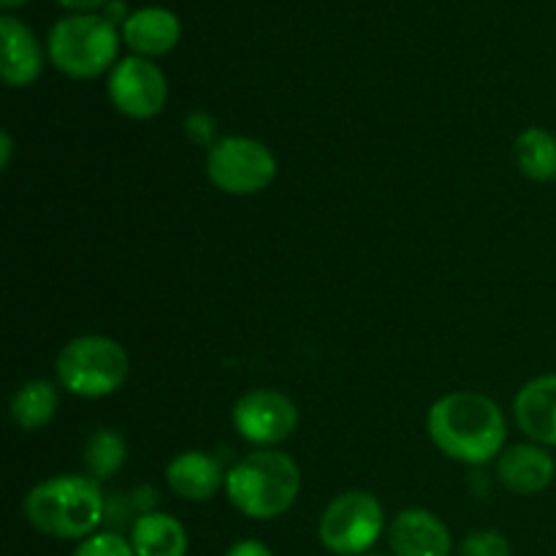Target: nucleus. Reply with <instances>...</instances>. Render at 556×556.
<instances>
[{
	"label": "nucleus",
	"mask_w": 556,
	"mask_h": 556,
	"mask_svg": "<svg viewBox=\"0 0 556 556\" xmlns=\"http://www.w3.org/2000/svg\"><path fill=\"white\" fill-rule=\"evenodd\" d=\"M427 432L448 459L462 465H486L505 451L508 424L492 396L454 391L429 407Z\"/></svg>",
	"instance_id": "1"
},
{
	"label": "nucleus",
	"mask_w": 556,
	"mask_h": 556,
	"mask_svg": "<svg viewBox=\"0 0 556 556\" xmlns=\"http://www.w3.org/2000/svg\"><path fill=\"white\" fill-rule=\"evenodd\" d=\"M106 514L96 478L54 476L33 486L25 497V519L36 532L58 541H85L96 535Z\"/></svg>",
	"instance_id": "2"
},
{
	"label": "nucleus",
	"mask_w": 556,
	"mask_h": 556,
	"mask_svg": "<svg viewBox=\"0 0 556 556\" xmlns=\"http://www.w3.org/2000/svg\"><path fill=\"white\" fill-rule=\"evenodd\" d=\"M302 470L277 448H258L242 456L226 476L228 503L248 519L269 521L286 514L299 497Z\"/></svg>",
	"instance_id": "3"
},
{
	"label": "nucleus",
	"mask_w": 556,
	"mask_h": 556,
	"mask_svg": "<svg viewBox=\"0 0 556 556\" xmlns=\"http://www.w3.org/2000/svg\"><path fill=\"white\" fill-rule=\"evenodd\" d=\"M58 386L81 400H101L125 386L130 356L117 340L103 334H81L65 342L54 362Z\"/></svg>",
	"instance_id": "4"
},
{
	"label": "nucleus",
	"mask_w": 556,
	"mask_h": 556,
	"mask_svg": "<svg viewBox=\"0 0 556 556\" xmlns=\"http://www.w3.org/2000/svg\"><path fill=\"white\" fill-rule=\"evenodd\" d=\"M49 60L71 79H96L106 74L119 49V36L109 16L74 14L49 33Z\"/></svg>",
	"instance_id": "5"
},
{
	"label": "nucleus",
	"mask_w": 556,
	"mask_h": 556,
	"mask_svg": "<svg viewBox=\"0 0 556 556\" xmlns=\"http://www.w3.org/2000/svg\"><path fill=\"white\" fill-rule=\"evenodd\" d=\"M386 514L380 500L364 489L342 492L326 505L318 521V538L326 552L337 556H364L380 541Z\"/></svg>",
	"instance_id": "6"
},
{
	"label": "nucleus",
	"mask_w": 556,
	"mask_h": 556,
	"mask_svg": "<svg viewBox=\"0 0 556 556\" xmlns=\"http://www.w3.org/2000/svg\"><path fill=\"white\" fill-rule=\"evenodd\" d=\"M206 177L228 195H255L277 177V157L264 141L226 136L206 152Z\"/></svg>",
	"instance_id": "7"
},
{
	"label": "nucleus",
	"mask_w": 556,
	"mask_h": 556,
	"mask_svg": "<svg viewBox=\"0 0 556 556\" xmlns=\"http://www.w3.org/2000/svg\"><path fill=\"white\" fill-rule=\"evenodd\" d=\"M231 424L239 438L248 443L258 448H275L296 432L299 407L282 391L253 389L237 400Z\"/></svg>",
	"instance_id": "8"
},
{
	"label": "nucleus",
	"mask_w": 556,
	"mask_h": 556,
	"mask_svg": "<svg viewBox=\"0 0 556 556\" xmlns=\"http://www.w3.org/2000/svg\"><path fill=\"white\" fill-rule=\"evenodd\" d=\"M106 92L114 109L125 117L152 119L166 106L168 81L150 58L130 54L112 68Z\"/></svg>",
	"instance_id": "9"
},
{
	"label": "nucleus",
	"mask_w": 556,
	"mask_h": 556,
	"mask_svg": "<svg viewBox=\"0 0 556 556\" xmlns=\"http://www.w3.org/2000/svg\"><path fill=\"white\" fill-rule=\"evenodd\" d=\"M389 546L394 556H451L454 538L432 510L407 508L391 521Z\"/></svg>",
	"instance_id": "10"
},
{
	"label": "nucleus",
	"mask_w": 556,
	"mask_h": 556,
	"mask_svg": "<svg viewBox=\"0 0 556 556\" xmlns=\"http://www.w3.org/2000/svg\"><path fill=\"white\" fill-rule=\"evenodd\" d=\"M556 476V462L546 445L519 443L510 445L497 459V478L508 492L519 497H532L552 486Z\"/></svg>",
	"instance_id": "11"
},
{
	"label": "nucleus",
	"mask_w": 556,
	"mask_h": 556,
	"mask_svg": "<svg viewBox=\"0 0 556 556\" xmlns=\"http://www.w3.org/2000/svg\"><path fill=\"white\" fill-rule=\"evenodd\" d=\"M226 476L220 462L206 451H182L166 465L168 489L188 503H206L215 497L226 489Z\"/></svg>",
	"instance_id": "12"
},
{
	"label": "nucleus",
	"mask_w": 556,
	"mask_h": 556,
	"mask_svg": "<svg viewBox=\"0 0 556 556\" xmlns=\"http://www.w3.org/2000/svg\"><path fill=\"white\" fill-rule=\"evenodd\" d=\"M514 416L532 443L556 448V375H541L521 386L514 400Z\"/></svg>",
	"instance_id": "13"
},
{
	"label": "nucleus",
	"mask_w": 556,
	"mask_h": 556,
	"mask_svg": "<svg viewBox=\"0 0 556 556\" xmlns=\"http://www.w3.org/2000/svg\"><path fill=\"white\" fill-rule=\"evenodd\" d=\"M177 14L161 5H147V9L134 11L128 20L123 22V41L134 49L139 58H161L168 54L179 41Z\"/></svg>",
	"instance_id": "14"
},
{
	"label": "nucleus",
	"mask_w": 556,
	"mask_h": 556,
	"mask_svg": "<svg viewBox=\"0 0 556 556\" xmlns=\"http://www.w3.org/2000/svg\"><path fill=\"white\" fill-rule=\"evenodd\" d=\"M0 38H3V63L0 74L9 87H27L41 76L43 54L30 27L22 25L11 14L0 16Z\"/></svg>",
	"instance_id": "15"
},
{
	"label": "nucleus",
	"mask_w": 556,
	"mask_h": 556,
	"mask_svg": "<svg viewBox=\"0 0 556 556\" xmlns=\"http://www.w3.org/2000/svg\"><path fill=\"white\" fill-rule=\"evenodd\" d=\"M136 556H188V532L182 521L163 510H144L130 527Z\"/></svg>",
	"instance_id": "16"
},
{
	"label": "nucleus",
	"mask_w": 556,
	"mask_h": 556,
	"mask_svg": "<svg viewBox=\"0 0 556 556\" xmlns=\"http://www.w3.org/2000/svg\"><path fill=\"white\" fill-rule=\"evenodd\" d=\"M60 386H54L52 380H27L11 396V421L16 424L25 432H36V429L47 427L54 418L60 407Z\"/></svg>",
	"instance_id": "17"
},
{
	"label": "nucleus",
	"mask_w": 556,
	"mask_h": 556,
	"mask_svg": "<svg viewBox=\"0 0 556 556\" xmlns=\"http://www.w3.org/2000/svg\"><path fill=\"white\" fill-rule=\"evenodd\" d=\"M514 157L519 172L535 182L556 179V136L546 128H527L516 136Z\"/></svg>",
	"instance_id": "18"
},
{
	"label": "nucleus",
	"mask_w": 556,
	"mask_h": 556,
	"mask_svg": "<svg viewBox=\"0 0 556 556\" xmlns=\"http://www.w3.org/2000/svg\"><path fill=\"white\" fill-rule=\"evenodd\" d=\"M125 456H128V443L119 432L114 429H98L87 438L85 443V467L90 470V476L96 481H103V478L117 476L119 467L125 465Z\"/></svg>",
	"instance_id": "19"
},
{
	"label": "nucleus",
	"mask_w": 556,
	"mask_h": 556,
	"mask_svg": "<svg viewBox=\"0 0 556 556\" xmlns=\"http://www.w3.org/2000/svg\"><path fill=\"white\" fill-rule=\"evenodd\" d=\"M71 556H136V552L128 538L117 535V532H96V535L85 538Z\"/></svg>",
	"instance_id": "20"
},
{
	"label": "nucleus",
	"mask_w": 556,
	"mask_h": 556,
	"mask_svg": "<svg viewBox=\"0 0 556 556\" xmlns=\"http://www.w3.org/2000/svg\"><path fill=\"white\" fill-rule=\"evenodd\" d=\"M459 556H510V543L494 530L472 532L459 543Z\"/></svg>",
	"instance_id": "21"
},
{
	"label": "nucleus",
	"mask_w": 556,
	"mask_h": 556,
	"mask_svg": "<svg viewBox=\"0 0 556 556\" xmlns=\"http://www.w3.org/2000/svg\"><path fill=\"white\" fill-rule=\"evenodd\" d=\"M223 556H275V554L269 552V546H266V543L248 538V541L233 543V546L228 548V552Z\"/></svg>",
	"instance_id": "22"
},
{
	"label": "nucleus",
	"mask_w": 556,
	"mask_h": 556,
	"mask_svg": "<svg viewBox=\"0 0 556 556\" xmlns=\"http://www.w3.org/2000/svg\"><path fill=\"white\" fill-rule=\"evenodd\" d=\"M58 3L65 5V9L79 11V14H90V9H98V5H103L106 0H58Z\"/></svg>",
	"instance_id": "23"
},
{
	"label": "nucleus",
	"mask_w": 556,
	"mask_h": 556,
	"mask_svg": "<svg viewBox=\"0 0 556 556\" xmlns=\"http://www.w3.org/2000/svg\"><path fill=\"white\" fill-rule=\"evenodd\" d=\"M11 152H14V144H11V134L9 130H3V134H0V168H9V163H11Z\"/></svg>",
	"instance_id": "24"
},
{
	"label": "nucleus",
	"mask_w": 556,
	"mask_h": 556,
	"mask_svg": "<svg viewBox=\"0 0 556 556\" xmlns=\"http://www.w3.org/2000/svg\"><path fill=\"white\" fill-rule=\"evenodd\" d=\"M22 3H27V0H0V5H3V9H16V5H22Z\"/></svg>",
	"instance_id": "25"
},
{
	"label": "nucleus",
	"mask_w": 556,
	"mask_h": 556,
	"mask_svg": "<svg viewBox=\"0 0 556 556\" xmlns=\"http://www.w3.org/2000/svg\"><path fill=\"white\" fill-rule=\"evenodd\" d=\"M364 556H383V554H364Z\"/></svg>",
	"instance_id": "26"
}]
</instances>
